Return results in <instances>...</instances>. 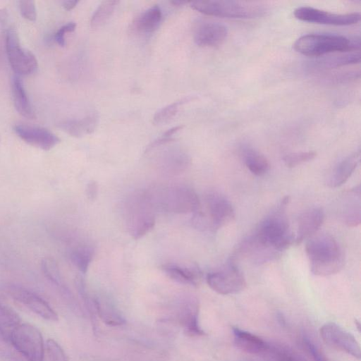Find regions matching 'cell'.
I'll use <instances>...</instances> for the list:
<instances>
[{"label": "cell", "instance_id": "obj_1", "mask_svg": "<svg viewBox=\"0 0 361 361\" xmlns=\"http://www.w3.org/2000/svg\"><path fill=\"white\" fill-rule=\"evenodd\" d=\"M290 197L286 196L277 207L258 225L255 231L244 239L236 255L261 263L271 260L295 242L289 228L286 207Z\"/></svg>", "mask_w": 361, "mask_h": 361}, {"label": "cell", "instance_id": "obj_2", "mask_svg": "<svg viewBox=\"0 0 361 361\" xmlns=\"http://www.w3.org/2000/svg\"><path fill=\"white\" fill-rule=\"evenodd\" d=\"M305 251L311 271L316 276L335 274L343 267V252L336 240L330 234L317 233L308 238Z\"/></svg>", "mask_w": 361, "mask_h": 361}, {"label": "cell", "instance_id": "obj_3", "mask_svg": "<svg viewBox=\"0 0 361 361\" xmlns=\"http://www.w3.org/2000/svg\"><path fill=\"white\" fill-rule=\"evenodd\" d=\"M359 37H348L329 33H312L298 38L294 49L305 56L320 57L331 53L351 52L360 49Z\"/></svg>", "mask_w": 361, "mask_h": 361}, {"label": "cell", "instance_id": "obj_4", "mask_svg": "<svg viewBox=\"0 0 361 361\" xmlns=\"http://www.w3.org/2000/svg\"><path fill=\"white\" fill-rule=\"evenodd\" d=\"M147 193L154 209L166 212L194 214L200 209L198 195L192 188L185 185L158 187Z\"/></svg>", "mask_w": 361, "mask_h": 361}, {"label": "cell", "instance_id": "obj_5", "mask_svg": "<svg viewBox=\"0 0 361 361\" xmlns=\"http://www.w3.org/2000/svg\"><path fill=\"white\" fill-rule=\"evenodd\" d=\"M154 207L147 192L133 194L125 205V224L129 234L135 240L149 232L155 224Z\"/></svg>", "mask_w": 361, "mask_h": 361}, {"label": "cell", "instance_id": "obj_6", "mask_svg": "<svg viewBox=\"0 0 361 361\" xmlns=\"http://www.w3.org/2000/svg\"><path fill=\"white\" fill-rule=\"evenodd\" d=\"M190 6L202 13L226 18H255L267 11L264 5L257 1H197L190 2Z\"/></svg>", "mask_w": 361, "mask_h": 361}, {"label": "cell", "instance_id": "obj_7", "mask_svg": "<svg viewBox=\"0 0 361 361\" xmlns=\"http://www.w3.org/2000/svg\"><path fill=\"white\" fill-rule=\"evenodd\" d=\"M235 211L229 200L217 192H210L204 199V209L193 214V223L199 228L214 231L231 223Z\"/></svg>", "mask_w": 361, "mask_h": 361}, {"label": "cell", "instance_id": "obj_8", "mask_svg": "<svg viewBox=\"0 0 361 361\" xmlns=\"http://www.w3.org/2000/svg\"><path fill=\"white\" fill-rule=\"evenodd\" d=\"M9 341L27 361H44L45 344L41 332L35 326L21 323L11 333Z\"/></svg>", "mask_w": 361, "mask_h": 361}, {"label": "cell", "instance_id": "obj_9", "mask_svg": "<svg viewBox=\"0 0 361 361\" xmlns=\"http://www.w3.org/2000/svg\"><path fill=\"white\" fill-rule=\"evenodd\" d=\"M6 50L13 71L18 75H27L36 72L38 62L35 55L21 47L18 33L9 28L6 33Z\"/></svg>", "mask_w": 361, "mask_h": 361}, {"label": "cell", "instance_id": "obj_10", "mask_svg": "<svg viewBox=\"0 0 361 361\" xmlns=\"http://www.w3.org/2000/svg\"><path fill=\"white\" fill-rule=\"evenodd\" d=\"M206 280L214 291L221 295L238 293L246 287L242 271L233 262L219 271L209 273Z\"/></svg>", "mask_w": 361, "mask_h": 361}, {"label": "cell", "instance_id": "obj_11", "mask_svg": "<svg viewBox=\"0 0 361 361\" xmlns=\"http://www.w3.org/2000/svg\"><path fill=\"white\" fill-rule=\"evenodd\" d=\"M293 15L301 21L336 26L354 25L360 20L358 12L334 13L311 6L298 7L294 10Z\"/></svg>", "mask_w": 361, "mask_h": 361}, {"label": "cell", "instance_id": "obj_12", "mask_svg": "<svg viewBox=\"0 0 361 361\" xmlns=\"http://www.w3.org/2000/svg\"><path fill=\"white\" fill-rule=\"evenodd\" d=\"M323 341L330 347L360 359V346L355 336L334 322H326L320 329Z\"/></svg>", "mask_w": 361, "mask_h": 361}, {"label": "cell", "instance_id": "obj_13", "mask_svg": "<svg viewBox=\"0 0 361 361\" xmlns=\"http://www.w3.org/2000/svg\"><path fill=\"white\" fill-rule=\"evenodd\" d=\"M6 291L14 300L21 303L44 319L50 322L58 320L57 313L46 300L37 294L25 288L14 285L8 286Z\"/></svg>", "mask_w": 361, "mask_h": 361}, {"label": "cell", "instance_id": "obj_14", "mask_svg": "<svg viewBox=\"0 0 361 361\" xmlns=\"http://www.w3.org/2000/svg\"><path fill=\"white\" fill-rule=\"evenodd\" d=\"M16 135L27 144L43 150H49L60 142V139L49 130L30 125H16Z\"/></svg>", "mask_w": 361, "mask_h": 361}, {"label": "cell", "instance_id": "obj_15", "mask_svg": "<svg viewBox=\"0 0 361 361\" xmlns=\"http://www.w3.org/2000/svg\"><path fill=\"white\" fill-rule=\"evenodd\" d=\"M195 42L200 47H213L221 44L228 36L224 24L209 20L198 22L194 29Z\"/></svg>", "mask_w": 361, "mask_h": 361}, {"label": "cell", "instance_id": "obj_16", "mask_svg": "<svg viewBox=\"0 0 361 361\" xmlns=\"http://www.w3.org/2000/svg\"><path fill=\"white\" fill-rule=\"evenodd\" d=\"M198 300L194 297H187L180 302L178 312V320L189 336H200L204 334L199 324Z\"/></svg>", "mask_w": 361, "mask_h": 361}, {"label": "cell", "instance_id": "obj_17", "mask_svg": "<svg viewBox=\"0 0 361 361\" xmlns=\"http://www.w3.org/2000/svg\"><path fill=\"white\" fill-rule=\"evenodd\" d=\"M324 219V214L321 208L314 207L304 212L298 219L295 243L300 244L316 234Z\"/></svg>", "mask_w": 361, "mask_h": 361}, {"label": "cell", "instance_id": "obj_18", "mask_svg": "<svg viewBox=\"0 0 361 361\" xmlns=\"http://www.w3.org/2000/svg\"><path fill=\"white\" fill-rule=\"evenodd\" d=\"M190 159L188 154L178 149L164 152L158 158L157 165L160 171L167 175H177L188 166Z\"/></svg>", "mask_w": 361, "mask_h": 361}, {"label": "cell", "instance_id": "obj_19", "mask_svg": "<svg viewBox=\"0 0 361 361\" xmlns=\"http://www.w3.org/2000/svg\"><path fill=\"white\" fill-rule=\"evenodd\" d=\"M233 341L235 346L249 354L262 356L268 347L269 343L258 336L241 329H233Z\"/></svg>", "mask_w": 361, "mask_h": 361}, {"label": "cell", "instance_id": "obj_20", "mask_svg": "<svg viewBox=\"0 0 361 361\" xmlns=\"http://www.w3.org/2000/svg\"><path fill=\"white\" fill-rule=\"evenodd\" d=\"M161 269L171 279L182 284L197 286L202 279V272L195 264L183 267L168 263L163 264Z\"/></svg>", "mask_w": 361, "mask_h": 361}, {"label": "cell", "instance_id": "obj_21", "mask_svg": "<svg viewBox=\"0 0 361 361\" xmlns=\"http://www.w3.org/2000/svg\"><path fill=\"white\" fill-rule=\"evenodd\" d=\"M98 124V116L90 114L80 119H71L62 121L58 127L71 136L80 137L92 133Z\"/></svg>", "mask_w": 361, "mask_h": 361}, {"label": "cell", "instance_id": "obj_22", "mask_svg": "<svg viewBox=\"0 0 361 361\" xmlns=\"http://www.w3.org/2000/svg\"><path fill=\"white\" fill-rule=\"evenodd\" d=\"M162 12L156 4L141 13L133 22L132 30L140 34H150L160 25Z\"/></svg>", "mask_w": 361, "mask_h": 361}, {"label": "cell", "instance_id": "obj_23", "mask_svg": "<svg viewBox=\"0 0 361 361\" xmlns=\"http://www.w3.org/2000/svg\"><path fill=\"white\" fill-rule=\"evenodd\" d=\"M360 152H355L340 161L329 177L328 184L336 188L345 183L351 176L360 161Z\"/></svg>", "mask_w": 361, "mask_h": 361}, {"label": "cell", "instance_id": "obj_24", "mask_svg": "<svg viewBox=\"0 0 361 361\" xmlns=\"http://www.w3.org/2000/svg\"><path fill=\"white\" fill-rule=\"evenodd\" d=\"M11 92L16 111L27 118L34 119L35 118V111L28 99L23 81L18 75L14 76L12 79Z\"/></svg>", "mask_w": 361, "mask_h": 361}, {"label": "cell", "instance_id": "obj_25", "mask_svg": "<svg viewBox=\"0 0 361 361\" xmlns=\"http://www.w3.org/2000/svg\"><path fill=\"white\" fill-rule=\"evenodd\" d=\"M241 153L246 167L255 176H263L269 169L268 159L262 154L249 145H243Z\"/></svg>", "mask_w": 361, "mask_h": 361}, {"label": "cell", "instance_id": "obj_26", "mask_svg": "<svg viewBox=\"0 0 361 361\" xmlns=\"http://www.w3.org/2000/svg\"><path fill=\"white\" fill-rule=\"evenodd\" d=\"M348 202L344 205L343 218L346 225L355 227L360 224V191L355 187L348 191Z\"/></svg>", "mask_w": 361, "mask_h": 361}, {"label": "cell", "instance_id": "obj_27", "mask_svg": "<svg viewBox=\"0 0 361 361\" xmlns=\"http://www.w3.org/2000/svg\"><path fill=\"white\" fill-rule=\"evenodd\" d=\"M360 56L359 52L344 54L338 55L324 56L322 59L311 61L310 66L313 68H332L343 66L355 64L360 62Z\"/></svg>", "mask_w": 361, "mask_h": 361}, {"label": "cell", "instance_id": "obj_28", "mask_svg": "<svg viewBox=\"0 0 361 361\" xmlns=\"http://www.w3.org/2000/svg\"><path fill=\"white\" fill-rule=\"evenodd\" d=\"M95 306L97 316L105 324L115 326H121L126 323L123 316L111 303L95 298Z\"/></svg>", "mask_w": 361, "mask_h": 361}, {"label": "cell", "instance_id": "obj_29", "mask_svg": "<svg viewBox=\"0 0 361 361\" xmlns=\"http://www.w3.org/2000/svg\"><path fill=\"white\" fill-rule=\"evenodd\" d=\"M92 247L82 245L74 247L70 252V259L74 266L81 272L85 274L93 259Z\"/></svg>", "mask_w": 361, "mask_h": 361}, {"label": "cell", "instance_id": "obj_30", "mask_svg": "<svg viewBox=\"0 0 361 361\" xmlns=\"http://www.w3.org/2000/svg\"><path fill=\"white\" fill-rule=\"evenodd\" d=\"M0 324L8 337H10L11 333L21 324V319L18 314L1 297Z\"/></svg>", "mask_w": 361, "mask_h": 361}, {"label": "cell", "instance_id": "obj_31", "mask_svg": "<svg viewBox=\"0 0 361 361\" xmlns=\"http://www.w3.org/2000/svg\"><path fill=\"white\" fill-rule=\"evenodd\" d=\"M119 3L118 1L106 0L102 1L94 11L90 19V25L92 28L100 27L110 18Z\"/></svg>", "mask_w": 361, "mask_h": 361}, {"label": "cell", "instance_id": "obj_32", "mask_svg": "<svg viewBox=\"0 0 361 361\" xmlns=\"http://www.w3.org/2000/svg\"><path fill=\"white\" fill-rule=\"evenodd\" d=\"M188 100V98H184L161 108L154 115L153 123L161 125L169 122L176 116L180 107Z\"/></svg>", "mask_w": 361, "mask_h": 361}, {"label": "cell", "instance_id": "obj_33", "mask_svg": "<svg viewBox=\"0 0 361 361\" xmlns=\"http://www.w3.org/2000/svg\"><path fill=\"white\" fill-rule=\"evenodd\" d=\"M42 271L44 276L55 285L59 286L61 277L56 261L49 257H44L41 262Z\"/></svg>", "mask_w": 361, "mask_h": 361}, {"label": "cell", "instance_id": "obj_34", "mask_svg": "<svg viewBox=\"0 0 361 361\" xmlns=\"http://www.w3.org/2000/svg\"><path fill=\"white\" fill-rule=\"evenodd\" d=\"M317 156L314 151L300 152L286 154L283 161L288 168H293L314 159Z\"/></svg>", "mask_w": 361, "mask_h": 361}, {"label": "cell", "instance_id": "obj_35", "mask_svg": "<svg viewBox=\"0 0 361 361\" xmlns=\"http://www.w3.org/2000/svg\"><path fill=\"white\" fill-rule=\"evenodd\" d=\"M272 361H309L286 346L277 344L272 355Z\"/></svg>", "mask_w": 361, "mask_h": 361}, {"label": "cell", "instance_id": "obj_36", "mask_svg": "<svg viewBox=\"0 0 361 361\" xmlns=\"http://www.w3.org/2000/svg\"><path fill=\"white\" fill-rule=\"evenodd\" d=\"M45 348L51 361H68L61 345L53 339H47Z\"/></svg>", "mask_w": 361, "mask_h": 361}, {"label": "cell", "instance_id": "obj_37", "mask_svg": "<svg viewBox=\"0 0 361 361\" xmlns=\"http://www.w3.org/2000/svg\"><path fill=\"white\" fill-rule=\"evenodd\" d=\"M302 343L314 361H329L314 341L307 336H303Z\"/></svg>", "mask_w": 361, "mask_h": 361}, {"label": "cell", "instance_id": "obj_38", "mask_svg": "<svg viewBox=\"0 0 361 361\" xmlns=\"http://www.w3.org/2000/svg\"><path fill=\"white\" fill-rule=\"evenodd\" d=\"M21 16L27 20L35 21L37 10L33 1H19L18 2Z\"/></svg>", "mask_w": 361, "mask_h": 361}, {"label": "cell", "instance_id": "obj_39", "mask_svg": "<svg viewBox=\"0 0 361 361\" xmlns=\"http://www.w3.org/2000/svg\"><path fill=\"white\" fill-rule=\"evenodd\" d=\"M76 28V23L69 22L61 26L55 33L54 39L56 42L61 47L66 45L65 35L66 33L73 32Z\"/></svg>", "mask_w": 361, "mask_h": 361}, {"label": "cell", "instance_id": "obj_40", "mask_svg": "<svg viewBox=\"0 0 361 361\" xmlns=\"http://www.w3.org/2000/svg\"><path fill=\"white\" fill-rule=\"evenodd\" d=\"M98 193V185L94 180H90L86 187V195L88 199L94 200L96 199Z\"/></svg>", "mask_w": 361, "mask_h": 361}, {"label": "cell", "instance_id": "obj_41", "mask_svg": "<svg viewBox=\"0 0 361 361\" xmlns=\"http://www.w3.org/2000/svg\"><path fill=\"white\" fill-rule=\"evenodd\" d=\"M78 2H79V1H76V0H66V1H63L62 2V6L66 11H71V10L73 9L77 6Z\"/></svg>", "mask_w": 361, "mask_h": 361}, {"label": "cell", "instance_id": "obj_42", "mask_svg": "<svg viewBox=\"0 0 361 361\" xmlns=\"http://www.w3.org/2000/svg\"><path fill=\"white\" fill-rule=\"evenodd\" d=\"M8 14L6 8H0V24L5 25L8 20Z\"/></svg>", "mask_w": 361, "mask_h": 361}, {"label": "cell", "instance_id": "obj_43", "mask_svg": "<svg viewBox=\"0 0 361 361\" xmlns=\"http://www.w3.org/2000/svg\"><path fill=\"white\" fill-rule=\"evenodd\" d=\"M0 341L10 344L9 337L0 324Z\"/></svg>", "mask_w": 361, "mask_h": 361}, {"label": "cell", "instance_id": "obj_44", "mask_svg": "<svg viewBox=\"0 0 361 361\" xmlns=\"http://www.w3.org/2000/svg\"><path fill=\"white\" fill-rule=\"evenodd\" d=\"M170 3L173 6H176V7H180V6H183V5H185L186 4V2H185V1H177V0H176V1H171Z\"/></svg>", "mask_w": 361, "mask_h": 361}, {"label": "cell", "instance_id": "obj_45", "mask_svg": "<svg viewBox=\"0 0 361 361\" xmlns=\"http://www.w3.org/2000/svg\"><path fill=\"white\" fill-rule=\"evenodd\" d=\"M236 361H257V360H236Z\"/></svg>", "mask_w": 361, "mask_h": 361}]
</instances>
